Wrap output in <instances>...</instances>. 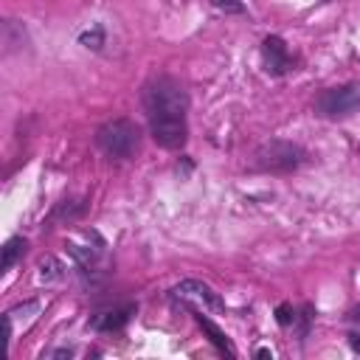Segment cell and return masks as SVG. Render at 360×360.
<instances>
[{
	"instance_id": "cell-1",
	"label": "cell",
	"mask_w": 360,
	"mask_h": 360,
	"mask_svg": "<svg viewBox=\"0 0 360 360\" xmlns=\"http://www.w3.org/2000/svg\"><path fill=\"white\" fill-rule=\"evenodd\" d=\"M141 101L155 143L163 149H180L188 138V124H186L188 96L183 84L172 76H155L143 84Z\"/></svg>"
},
{
	"instance_id": "cell-2",
	"label": "cell",
	"mask_w": 360,
	"mask_h": 360,
	"mask_svg": "<svg viewBox=\"0 0 360 360\" xmlns=\"http://www.w3.org/2000/svg\"><path fill=\"white\" fill-rule=\"evenodd\" d=\"M138 143H141V129L129 118H112L96 129V146L110 158L127 160L138 152Z\"/></svg>"
},
{
	"instance_id": "cell-3",
	"label": "cell",
	"mask_w": 360,
	"mask_h": 360,
	"mask_svg": "<svg viewBox=\"0 0 360 360\" xmlns=\"http://www.w3.org/2000/svg\"><path fill=\"white\" fill-rule=\"evenodd\" d=\"M307 152L292 143V141H267L256 149L253 155V166L262 169V172H276V174H284V172H292L304 163Z\"/></svg>"
},
{
	"instance_id": "cell-4",
	"label": "cell",
	"mask_w": 360,
	"mask_h": 360,
	"mask_svg": "<svg viewBox=\"0 0 360 360\" xmlns=\"http://www.w3.org/2000/svg\"><path fill=\"white\" fill-rule=\"evenodd\" d=\"M354 110H360V84L326 87L315 96V112L323 118H346Z\"/></svg>"
},
{
	"instance_id": "cell-5",
	"label": "cell",
	"mask_w": 360,
	"mask_h": 360,
	"mask_svg": "<svg viewBox=\"0 0 360 360\" xmlns=\"http://www.w3.org/2000/svg\"><path fill=\"white\" fill-rule=\"evenodd\" d=\"M172 292H174V298L186 301V304H194V307H202V309H214V312H225V301H222L208 284H202V281H197V278L180 281Z\"/></svg>"
},
{
	"instance_id": "cell-6",
	"label": "cell",
	"mask_w": 360,
	"mask_h": 360,
	"mask_svg": "<svg viewBox=\"0 0 360 360\" xmlns=\"http://www.w3.org/2000/svg\"><path fill=\"white\" fill-rule=\"evenodd\" d=\"M262 56H264L267 73H273V76H281V73H287L292 68V56H290V51H287L281 37H267L262 42Z\"/></svg>"
},
{
	"instance_id": "cell-7",
	"label": "cell",
	"mask_w": 360,
	"mask_h": 360,
	"mask_svg": "<svg viewBox=\"0 0 360 360\" xmlns=\"http://www.w3.org/2000/svg\"><path fill=\"white\" fill-rule=\"evenodd\" d=\"M135 315V304H118V307H110V309H101L90 318V326L98 329V332H115L121 329L129 318Z\"/></svg>"
},
{
	"instance_id": "cell-8",
	"label": "cell",
	"mask_w": 360,
	"mask_h": 360,
	"mask_svg": "<svg viewBox=\"0 0 360 360\" xmlns=\"http://www.w3.org/2000/svg\"><path fill=\"white\" fill-rule=\"evenodd\" d=\"M194 321L200 323V329L208 335V340H211V343H214V346H217L222 354H228V357H236V349H233V343L225 338V332H222V329H219L214 321H208V318H205L200 309H194Z\"/></svg>"
},
{
	"instance_id": "cell-9",
	"label": "cell",
	"mask_w": 360,
	"mask_h": 360,
	"mask_svg": "<svg viewBox=\"0 0 360 360\" xmlns=\"http://www.w3.org/2000/svg\"><path fill=\"white\" fill-rule=\"evenodd\" d=\"M22 253H25V239H22V236H11V239L3 245V262H0V267H3V270H11L14 262H17Z\"/></svg>"
},
{
	"instance_id": "cell-10",
	"label": "cell",
	"mask_w": 360,
	"mask_h": 360,
	"mask_svg": "<svg viewBox=\"0 0 360 360\" xmlns=\"http://www.w3.org/2000/svg\"><path fill=\"white\" fill-rule=\"evenodd\" d=\"M82 211H84V202H82V200H65V202H62V205L53 211V217H51V219H56V217H68V219H76Z\"/></svg>"
},
{
	"instance_id": "cell-11",
	"label": "cell",
	"mask_w": 360,
	"mask_h": 360,
	"mask_svg": "<svg viewBox=\"0 0 360 360\" xmlns=\"http://www.w3.org/2000/svg\"><path fill=\"white\" fill-rule=\"evenodd\" d=\"M79 42H82L84 48H93V51H98V48L104 45V31H101L98 25H93V31H84V34L79 37Z\"/></svg>"
},
{
	"instance_id": "cell-12",
	"label": "cell",
	"mask_w": 360,
	"mask_h": 360,
	"mask_svg": "<svg viewBox=\"0 0 360 360\" xmlns=\"http://www.w3.org/2000/svg\"><path fill=\"white\" fill-rule=\"evenodd\" d=\"M59 276H62V267H59V262L53 256H48V259L39 262V278L51 281V278H59Z\"/></svg>"
},
{
	"instance_id": "cell-13",
	"label": "cell",
	"mask_w": 360,
	"mask_h": 360,
	"mask_svg": "<svg viewBox=\"0 0 360 360\" xmlns=\"http://www.w3.org/2000/svg\"><path fill=\"white\" fill-rule=\"evenodd\" d=\"M214 6H217L219 11H233V14H242V11H245V6H242L239 0H214Z\"/></svg>"
},
{
	"instance_id": "cell-14",
	"label": "cell",
	"mask_w": 360,
	"mask_h": 360,
	"mask_svg": "<svg viewBox=\"0 0 360 360\" xmlns=\"http://www.w3.org/2000/svg\"><path fill=\"white\" fill-rule=\"evenodd\" d=\"M352 318H354V321H360V309H354V312H352Z\"/></svg>"
}]
</instances>
